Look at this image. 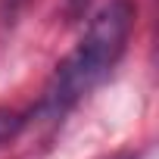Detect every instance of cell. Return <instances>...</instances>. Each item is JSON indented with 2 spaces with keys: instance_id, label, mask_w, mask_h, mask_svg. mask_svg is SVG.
<instances>
[{
  "instance_id": "cell-1",
  "label": "cell",
  "mask_w": 159,
  "mask_h": 159,
  "mask_svg": "<svg viewBox=\"0 0 159 159\" xmlns=\"http://www.w3.org/2000/svg\"><path fill=\"white\" fill-rule=\"evenodd\" d=\"M134 19H137L134 0H109L88 22V31L81 34L78 47L56 66V72L47 81V91L38 103V112L44 119H62L116 69L134 31Z\"/></svg>"
},
{
  "instance_id": "cell-2",
  "label": "cell",
  "mask_w": 159,
  "mask_h": 159,
  "mask_svg": "<svg viewBox=\"0 0 159 159\" xmlns=\"http://www.w3.org/2000/svg\"><path fill=\"white\" fill-rule=\"evenodd\" d=\"M25 116L22 112H16V109H0V147L3 143H10L22 128H25Z\"/></svg>"
},
{
  "instance_id": "cell-3",
  "label": "cell",
  "mask_w": 159,
  "mask_h": 159,
  "mask_svg": "<svg viewBox=\"0 0 159 159\" xmlns=\"http://www.w3.org/2000/svg\"><path fill=\"white\" fill-rule=\"evenodd\" d=\"M88 7H91V0H66V19L69 22H81L88 16Z\"/></svg>"
},
{
  "instance_id": "cell-4",
  "label": "cell",
  "mask_w": 159,
  "mask_h": 159,
  "mask_svg": "<svg viewBox=\"0 0 159 159\" xmlns=\"http://www.w3.org/2000/svg\"><path fill=\"white\" fill-rule=\"evenodd\" d=\"M0 3H3V19H7V22H13V19L19 16V10H22L25 0H0Z\"/></svg>"
},
{
  "instance_id": "cell-5",
  "label": "cell",
  "mask_w": 159,
  "mask_h": 159,
  "mask_svg": "<svg viewBox=\"0 0 159 159\" xmlns=\"http://www.w3.org/2000/svg\"><path fill=\"white\" fill-rule=\"evenodd\" d=\"M112 159H143V153H122V156H112Z\"/></svg>"
}]
</instances>
